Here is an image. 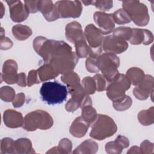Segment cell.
<instances>
[{
    "label": "cell",
    "mask_w": 154,
    "mask_h": 154,
    "mask_svg": "<svg viewBox=\"0 0 154 154\" xmlns=\"http://www.w3.org/2000/svg\"><path fill=\"white\" fill-rule=\"evenodd\" d=\"M33 48L44 62L51 64L58 74L72 72L78 62L79 58L72 47L63 41L38 36L33 40Z\"/></svg>",
    "instance_id": "1"
},
{
    "label": "cell",
    "mask_w": 154,
    "mask_h": 154,
    "mask_svg": "<svg viewBox=\"0 0 154 154\" xmlns=\"http://www.w3.org/2000/svg\"><path fill=\"white\" fill-rule=\"evenodd\" d=\"M40 93L43 102L48 105H55L66 99L68 90L66 86L57 81H49L43 83Z\"/></svg>",
    "instance_id": "2"
},
{
    "label": "cell",
    "mask_w": 154,
    "mask_h": 154,
    "mask_svg": "<svg viewBox=\"0 0 154 154\" xmlns=\"http://www.w3.org/2000/svg\"><path fill=\"white\" fill-rule=\"evenodd\" d=\"M117 130L116 123L109 116L105 114H97L93 122L90 137L97 140L104 139L112 136Z\"/></svg>",
    "instance_id": "3"
},
{
    "label": "cell",
    "mask_w": 154,
    "mask_h": 154,
    "mask_svg": "<svg viewBox=\"0 0 154 154\" xmlns=\"http://www.w3.org/2000/svg\"><path fill=\"white\" fill-rule=\"evenodd\" d=\"M53 124L54 120L48 112L37 109L28 113L25 116L22 127L27 131H35L37 129H49Z\"/></svg>",
    "instance_id": "4"
},
{
    "label": "cell",
    "mask_w": 154,
    "mask_h": 154,
    "mask_svg": "<svg viewBox=\"0 0 154 154\" xmlns=\"http://www.w3.org/2000/svg\"><path fill=\"white\" fill-rule=\"evenodd\" d=\"M122 7L135 24L140 26L148 24L150 17L145 4L139 1H122Z\"/></svg>",
    "instance_id": "5"
},
{
    "label": "cell",
    "mask_w": 154,
    "mask_h": 154,
    "mask_svg": "<svg viewBox=\"0 0 154 154\" xmlns=\"http://www.w3.org/2000/svg\"><path fill=\"white\" fill-rule=\"evenodd\" d=\"M97 64L99 70L108 82L113 80L119 73L118 67L120 60L116 54L102 53L97 57Z\"/></svg>",
    "instance_id": "6"
},
{
    "label": "cell",
    "mask_w": 154,
    "mask_h": 154,
    "mask_svg": "<svg viewBox=\"0 0 154 154\" xmlns=\"http://www.w3.org/2000/svg\"><path fill=\"white\" fill-rule=\"evenodd\" d=\"M131 85V82L126 75L119 73L111 81L109 82L106 91L108 98L112 102L120 100L126 96V91Z\"/></svg>",
    "instance_id": "7"
},
{
    "label": "cell",
    "mask_w": 154,
    "mask_h": 154,
    "mask_svg": "<svg viewBox=\"0 0 154 154\" xmlns=\"http://www.w3.org/2000/svg\"><path fill=\"white\" fill-rule=\"evenodd\" d=\"M54 4L60 18H77L82 11V2L79 1H58Z\"/></svg>",
    "instance_id": "8"
},
{
    "label": "cell",
    "mask_w": 154,
    "mask_h": 154,
    "mask_svg": "<svg viewBox=\"0 0 154 154\" xmlns=\"http://www.w3.org/2000/svg\"><path fill=\"white\" fill-rule=\"evenodd\" d=\"M128 43L124 39L113 34L104 37L102 49L105 52L114 54H121L127 50Z\"/></svg>",
    "instance_id": "9"
},
{
    "label": "cell",
    "mask_w": 154,
    "mask_h": 154,
    "mask_svg": "<svg viewBox=\"0 0 154 154\" xmlns=\"http://www.w3.org/2000/svg\"><path fill=\"white\" fill-rule=\"evenodd\" d=\"M8 7L11 19L14 22H22L25 20L29 14V11L25 4L20 1H6Z\"/></svg>",
    "instance_id": "10"
},
{
    "label": "cell",
    "mask_w": 154,
    "mask_h": 154,
    "mask_svg": "<svg viewBox=\"0 0 154 154\" xmlns=\"http://www.w3.org/2000/svg\"><path fill=\"white\" fill-rule=\"evenodd\" d=\"M84 33L85 38L87 40L90 48L99 49L102 48L104 34L100 29L90 23L85 26Z\"/></svg>",
    "instance_id": "11"
},
{
    "label": "cell",
    "mask_w": 154,
    "mask_h": 154,
    "mask_svg": "<svg viewBox=\"0 0 154 154\" xmlns=\"http://www.w3.org/2000/svg\"><path fill=\"white\" fill-rule=\"evenodd\" d=\"M153 87V77L150 75H145L143 80L133 89V94L139 100H146L150 95L152 96Z\"/></svg>",
    "instance_id": "12"
},
{
    "label": "cell",
    "mask_w": 154,
    "mask_h": 154,
    "mask_svg": "<svg viewBox=\"0 0 154 154\" xmlns=\"http://www.w3.org/2000/svg\"><path fill=\"white\" fill-rule=\"evenodd\" d=\"M94 22L99 27L104 35L113 32L115 29V22L112 14L105 13L102 11H96L93 14Z\"/></svg>",
    "instance_id": "13"
},
{
    "label": "cell",
    "mask_w": 154,
    "mask_h": 154,
    "mask_svg": "<svg viewBox=\"0 0 154 154\" xmlns=\"http://www.w3.org/2000/svg\"><path fill=\"white\" fill-rule=\"evenodd\" d=\"M17 64L14 60H6L2 66V70L1 75V79L8 84H13L17 83Z\"/></svg>",
    "instance_id": "14"
},
{
    "label": "cell",
    "mask_w": 154,
    "mask_h": 154,
    "mask_svg": "<svg viewBox=\"0 0 154 154\" xmlns=\"http://www.w3.org/2000/svg\"><path fill=\"white\" fill-rule=\"evenodd\" d=\"M65 36L69 42L74 44L81 40H85L82 26L76 21H73L66 25Z\"/></svg>",
    "instance_id": "15"
},
{
    "label": "cell",
    "mask_w": 154,
    "mask_h": 154,
    "mask_svg": "<svg viewBox=\"0 0 154 154\" xmlns=\"http://www.w3.org/2000/svg\"><path fill=\"white\" fill-rule=\"evenodd\" d=\"M153 41V35L152 32L146 29L132 28V34L129 42L134 45L143 44L148 45Z\"/></svg>",
    "instance_id": "16"
},
{
    "label": "cell",
    "mask_w": 154,
    "mask_h": 154,
    "mask_svg": "<svg viewBox=\"0 0 154 154\" xmlns=\"http://www.w3.org/2000/svg\"><path fill=\"white\" fill-rule=\"evenodd\" d=\"M37 5L38 10L47 21L52 22L60 18L57 7L52 1H38Z\"/></svg>",
    "instance_id": "17"
},
{
    "label": "cell",
    "mask_w": 154,
    "mask_h": 154,
    "mask_svg": "<svg viewBox=\"0 0 154 154\" xmlns=\"http://www.w3.org/2000/svg\"><path fill=\"white\" fill-rule=\"evenodd\" d=\"M3 120L8 128H17L23 126L24 119L20 112L8 109L4 112Z\"/></svg>",
    "instance_id": "18"
},
{
    "label": "cell",
    "mask_w": 154,
    "mask_h": 154,
    "mask_svg": "<svg viewBox=\"0 0 154 154\" xmlns=\"http://www.w3.org/2000/svg\"><path fill=\"white\" fill-rule=\"evenodd\" d=\"M129 145L128 138L123 135H118L113 141L108 142L105 146V151L108 154H119L125 148Z\"/></svg>",
    "instance_id": "19"
},
{
    "label": "cell",
    "mask_w": 154,
    "mask_h": 154,
    "mask_svg": "<svg viewBox=\"0 0 154 154\" xmlns=\"http://www.w3.org/2000/svg\"><path fill=\"white\" fill-rule=\"evenodd\" d=\"M81 108V117L88 123H92L96 120L97 114L92 106V100L89 95H87L80 106Z\"/></svg>",
    "instance_id": "20"
},
{
    "label": "cell",
    "mask_w": 154,
    "mask_h": 154,
    "mask_svg": "<svg viewBox=\"0 0 154 154\" xmlns=\"http://www.w3.org/2000/svg\"><path fill=\"white\" fill-rule=\"evenodd\" d=\"M89 127L90 123L86 122L81 116H79L76 117L72 123L69 132L72 136L81 138L85 136Z\"/></svg>",
    "instance_id": "21"
},
{
    "label": "cell",
    "mask_w": 154,
    "mask_h": 154,
    "mask_svg": "<svg viewBox=\"0 0 154 154\" xmlns=\"http://www.w3.org/2000/svg\"><path fill=\"white\" fill-rule=\"evenodd\" d=\"M37 70L40 82L54 79L59 75L51 64L46 63L42 65Z\"/></svg>",
    "instance_id": "22"
},
{
    "label": "cell",
    "mask_w": 154,
    "mask_h": 154,
    "mask_svg": "<svg viewBox=\"0 0 154 154\" xmlns=\"http://www.w3.org/2000/svg\"><path fill=\"white\" fill-rule=\"evenodd\" d=\"M15 153H35L32 147L31 140L26 138H20L14 141Z\"/></svg>",
    "instance_id": "23"
},
{
    "label": "cell",
    "mask_w": 154,
    "mask_h": 154,
    "mask_svg": "<svg viewBox=\"0 0 154 154\" xmlns=\"http://www.w3.org/2000/svg\"><path fill=\"white\" fill-rule=\"evenodd\" d=\"M98 150L97 143L92 140L88 139L80 144L73 151V153H85L94 154Z\"/></svg>",
    "instance_id": "24"
},
{
    "label": "cell",
    "mask_w": 154,
    "mask_h": 154,
    "mask_svg": "<svg viewBox=\"0 0 154 154\" xmlns=\"http://www.w3.org/2000/svg\"><path fill=\"white\" fill-rule=\"evenodd\" d=\"M32 33L31 29L26 25L17 24L12 28L13 35L17 40H25L32 35Z\"/></svg>",
    "instance_id": "25"
},
{
    "label": "cell",
    "mask_w": 154,
    "mask_h": 154,
    "mask_svg": "<svg viewBox=\"0 0 154 154\" xmlns=\"http://www.w3.org/2000/svg\"><path fill=\"white\" fill-rule=\"evenodd\" d=\"M72 143L66 138H62L58 143V146L54 147L48 150L46 153H63L67 154L72 152Z\"/></svg>",
    "instance_id": "26"
},
{
    "label": "cell",
    "mask_w": 154,
    "mask_h": 154,
    "mask_svg": "<svg viewBox=\"0 0 154 154\" xmlns=\"http://www.w3.org/2000/svg\"><path fill=\"white\" fill-rule=\"evenodd\" d=\"M126 75L130 80L131 84L135 86L138 85L145 76L143 70L137 67H132L129 69L126 72Z\"/></svg>",
    "instance_id": "27"
},
{
    "label": "cell",
    "mask_w": 154,
    "mask_h": 154,
    "mask_svg": "<svg viewBox=\"0 0 154 154\" xmlns=\"http://www.w3.org/2000/svg\"><path fill=\"white\" fill-rule=\"evenodd\" d=\"M61 80L67 85V90L73 88L80 84L79 76L73 71L61 75Z\"/></svg>",
    "instance_id": "28"
},
{
    "label": "cell",
    "mask_w": 154,
    "mask_h": 154,
    "mask_svg": "<svg viewBox=\"0 0 154 154\" xmlns=\"http://www.w3.org/2000/svg\"><path fill=\"white\" fill-rule=\"evenodd\" d=\"M138 120L143 126H149L154 123V108L142 110L138 114Z\"/></svg>",
    "instance_id": "29"
},
{
    "label": "cell",
    "mask_w": 154,
    "mask_h": 154,
    "mask_svg": "<svg viewBox=\"0 0 154 154\" xmlns=\"http://www.w3.org/2000/svg\"><path fill=\"white\" fill-rule=\"evenodd\" d=\"M68 91L71 95L70 99L74 102L79 103L81 106L83 100L87 95L82 85L80 84L76 87L68 90Z\"/></svg>",
    "instance_id": "30"
},
{
    "label": "cell",
    "mask_w": 154,
    "mask_h": 154,
    "mask_svg": "<svg viewBox=\"0 0 154 154\" xmlns=\"http://www.w3.org/2000/svg\"><path fill=\"white\" fill-rule=\"evenodd\" d=\"M76 54L79 58H87L89 56L91 48L87 45L85 40H81L75 43Z\"/></svg>",
    "instance_id": "31"
},
{
    "label": "cell",
    "mask_w": 154,
    "mask_h": 154,
    "mask_svg": "<svg viewBox=\"0 0 154 154\" xmlns=\"http://www.w3.org/2000/svg\"><path fill=\"white\" fill-rule=\"evenodd\" d=\"M112 15L115 23L118 25L126 24L131 22L129 15L123 8L118 9L117 11H114Z\"/></svg>",
    "instance_id": "32"
},
{
    "label": "cell",
    "mask_w": 154,
    "mask_h": 154,
    "mask_svg": "<svg viewBox=\"0 0 154 154\" xmlns=\"http://www.w3.org/2000/svg\"><path fill=\"white\" fill-rule=\"evenodd\" d=\"M15 153L14 141L8 137L4 138L1 141V154Z\"/></svg>",
    "instance_id": "33"
},
{
    "label": "cell",
    "mask_w": 154,
    "mask_h": 154,
    "mask_svg": "<svg viewBox=\"0 0 154 154\" xmlns=\"http://www.w3.org/2000/svg\"><path fill=\"white\" fill-rule=\"evenodd\" d=\"M132 104V100L131 97L126 95L122 99L112 102V106L114 108L118 111H123L129 109Z\"/></svg>",
    "instance_id": "34"
},
{
    "label": "cell",
    "mask_w": 154,
    "mask_h": 154,
    "mask_svg": "<svg viewBox=\"0 0 154 154\" xmlns=\"http://www.w3.org/2000/svg\"><path fill=\"white\" fill-rule=\"evenodd\" d=\"M14 90L9 86H3L0 88V97L4 102H12L15 97Z\"/></svg>",
    "instance_id": "35"
},
{
    "label": "cell",
    "mask_w": 154,
    "mask_h": 154,
    "mask_svg": "<svg viewBox=\"0 0 154 154\" xmlns=\"http://www.w3.org/2000/svg\"><path fill=\"white\" fill-rule=\"evenodd\" d=\"M81 85L87 95L93 94L96 91L94 80L91 76H86L83 78Z\"/></svg>",
    "instance_id": "36"
},
{
    "label": "cell",
    "mask_w": 154,
    "mask_h": 154,
    "mask_svg": "<svg viewBox=\"0 0 154 154\" xmlns=\"http://www.w3.org/2000/svg\"><path fill=\"white\" fill-rule=\"evenodd\" d=\"M113 35L127 41L131 38L132 34V28L128 26L118 27L113 31Z\"/></svg>",
    "instance_id": "37"
},
{
    "label": "cell",
    "mask_w": 154,
    "mask_h": 154,
    "mask_svg": "<svg viewBox=\"0 0 154 154\" xmlns=\"http://www.w3.org/2000/svg\"><path fill=\"white\" fill-rule=\"evenodd\" d=\"M96 84V88L97 91H103L106 90L107 80L103 76L102 74L97 73L93 77Z\"/></svg>",
    "instance_id": "38"
},
{
    "label": "cell",
    "mask_w": 154,
    "mask_h": 154,
    "mask_svg": "<svg viewBox=\"0 0 154 154\" xmlns=\"http://www.w3.org/2000/svg\"><path fill=\"white\" fill-rule=\"evenodd\" d=\"M97 58L92 57H88L85 60V67L90 73H98L99 69L97 64Z\"/></svg>",
    "instance_id": "39"
},
{
    "label": "cell",
    "mask_w": 154,
    "mask_h": 154,
    "mask_svg": "<svg viewBox=\"0 0 154 154\" xmlns=\"http://www.w3.org/2000/svg\"><path fill=\"white\" fill-rule=\"evenodd\" d=\"M93 5L102 11V12L109 10L113 6L112 1H93Z\"/></svg>",
    "instance_id": "40"
},
{
    "label": "cell",
    "mask_w": 154,
    "mask_h": 154,
    "mask_svg": "<svg viewBox=\"0 0 154 154\" xmlns=\"http://www.w3.org/2000/svg\"><path fill=\"white\" fill-rule=\"evenodd\" d=\"M40 82L37 70H31L29 72L28 78H27V85L28 87L32 86L33 84H39Z\"/></svg>",
    "instance_id": "41"
},
{
    "label": "cell",
    "mask_w": 154,
    "mask_h": 154,
    "mask_svg": "<svg viewBox=\"0 0 154 154\" xmlns=\"http://www.w3.org/2000/svg\"><path fill=\"white\" fill-rule=\"evenodd\" d=\"M140 150L141 153L149 154L153 153L154 144L153 143H151L147 140L143 141L140 145Z\"/></svg>",
    "instance_id": "42"
},
{
    "label": "cell",
    "mask_w": 154,
    "mask_h": 154,
    "mask_svg": "<svg viewBox=\"0 0 154 154\" xmlns=\"http://www.w3.org/2000/svg\"><path fill=\"white\" fill-rule=\"evenodd\" d=\"M25 94L23 93H19L16 95L15 97L12 101V104L14 108H19L23 105L25 102Z\"/></svg>",
    "instance_id": "43"
},
{
    "label": "cell",
    "mask_w": 154,
    "mask_h": 154,
    "mask_svg": "<svg viewBox=\"0 0 154 154\" xmlns=\"http://www.w3.org/2000/svg\"><path fill=\"white\" fill-rule=\"evenodd\" d=\"M13 46V42L7 37H4L0 39V48L2 50H7Z\"/></svg>",
    "instance_id": "44"
},
{
    "label": "cell",
    "mask_w": 154,
    "mask_h": 154,
    "mask_svg": "<svg viewBox=\"0 0 154 154\" xmlns=\"http://www.w3.org/2000/svg\"><path fill=\"white\" fill-rule=\"evenodd\" d=\"M38 1H25L24 3L31 13H35L38 10Z\"/></svg>",
    "instance_id": "45"
},
{
    "label": "cell",
    "mask_w": 154,
    "mask_h": 154,
    "mask_svg": "<svg viewBox=\"0 0 154 154\" xmlns=\"http://www.w3.org/2000/svg\"><path fill=\"white\" fill-rule=\"evenodd\" d=\"M80 107V105L70 99L65 105V109L68 112H74Z\"/></svg>",
    "instance_id": "46"
},
{
    "label": "cell",
    "mask_w": 154,
    "mask_h": 154,
    "mask_svg": "<svg viewBox=\"0 0 154 154\" xmlns=\"http://www.w3.org/2000/svg\"><path fill=\"white\" fill-rule=\"evenodd\" d=\"M26 75L25 73H20L18 74V78L17 81V84L22 87H25L26 85Z\"/></svg>",
    "instance_id": "47"
},
{
    "label": "cell",
    "mask_w": 154,
    "mask_h": 154,
    "mask_svg": "<svg viewBox=\"0 0 154 154\" xmlns=\"http://www.w3.org/2000/svg\"><path fill=\"white\" fill-rule=\"evenodd\" d=\"M128 154L129 153H141V150H140V148L138 146H132L130 148V149L127 152Z\"/></svg>",
    "instance_id": "48"
},
{
    "label": "cell",
    "mask_w": 154,
    "mask_h": 154,
    "mask_svg": "<svg viewBox=\"0 0 154 154\" xmlns=\"http://www.w3.org/2000/svg\"><path fill=\"white\" fill-rule=\"evenodd\" d=\"M0 5H1V18H2L3 17V15H4V5H3L2 2H0Z\"/></svg>",
    "instance_id": "49"
},
{
    "label": "cell",
    "mask_w": 154,
    "mask_h": 154,
    "mask_svg": "<svg viewBox=\"0 0 154 154\" xmlns=\"http://www.w3.org/2000/svg\"><path fill=\"white\" fill-rule=\"evenodd\" d=\"M1 38H2V37H5V31H4V29H3V28L2 27H1Z\"/></svg>",
    "instance_id": "50"
}]
</instances>
